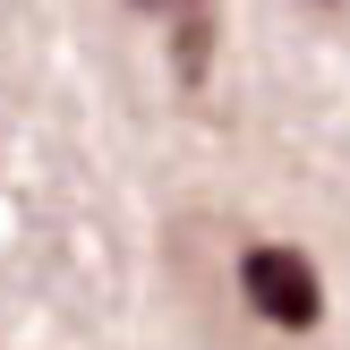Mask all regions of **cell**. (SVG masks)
<instances>
[{
  "mask_svg": "<svg viewBox=\"0 0 350 350\" xmlns=\"http://www.w3.org/2000/svg\"><path fill=\"white\" fill-rule=\"evenodd\" d=\"M239 291H248V308L265 325H282V334H308V325L325 317V291H317V273H308L299 248H248L239 256Z\"/></svg>",
  "mask_w": 350,
  "mask_h": 350,
  "instance_id": "1",
  "label": "cell"
},
{
  "mask_svg": "<svg viewBox=\"0 0 350 350\" xmlns=\"http://www.w3.org/2000/svg\"><path fill=\"white\" fill-rule=\"evenodd\" d=\"M137 9L171 17V34H180V77L197 85L205 77V43H214V0H137Z\"/></svg>",
  "mask_w": 350,
  "mask_h": 350,
  "instance_id": "2",
  "label": "cell"
}]
</instances>
